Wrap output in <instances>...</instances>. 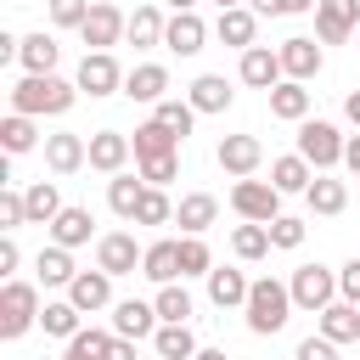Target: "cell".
<instances>
[{
    "mask_svg": "<svg viewBox=\"0 0 360 360\" xmlns=\"http://www.w3.org/2000/svg\"><path fill=\"white\" fill-rule=\"evenodd\" d=\"M79 96H84V90H79V84H68L62 73H22V79L11 84V112L56 118V112H68Z\"/></svg>",
    "mask_w": 360,
    "mask_h": 360,
    "instance_id": "6da1fadb",
    "label": "cell"
},
{
    "mask_svg": "<svg viewBox=\"0 0 360 360\" xmlns=\"http://www.w3.org/2000/svg\"><path fill=\"white\" fill-rule=\"evenodd\" d=\"M242 309H248V332H253V338H276L298 304H292V287H287V281L259 276V281L248 287V304H242Z\"/></svg>",
    "mask_w": 360,
    "mask_h": 360,
    "instance_id": "7a4b0ae2",
    "label": "cell"
},
{
    "mask_svg": "<svg viewBox=\"0 0 360 360\" xmlns=\"http://www.w3.org/2000/svg\"><path fill=\"white\" fill-rule=\"evenodd\" d=\"M39 292H34V281H6L0 287V338L6 343H17L28 326H39Z\"/></svg>",
    "mask_w": 360,
    "mask_h": 360,
    "instance_id": "3957f363",
    "label": "cell"
},
{
    "mask_svg": "<svg viewBox=\"0 0 360 360\" xmlns=\"http://www.w3.org/2000/svg\"><path fill=\"white\" fill-rule=\"evenodd\" d=\"M343 146H349V135H343L338 124H326V118H304V124H298V152H304L315 169L343 163Z\"/></svg>",
    "mask_w": 360,
    "mask_h": 360,
    "instance_id": "277c9868",
    "label": "cell"
},
{
    "mask_svg": "<svg viewBox=\"0 0 360 360\" xmlns=\"http://www.w3.org/2000/svg\"><path fill=\"white\" fill-rule=\"evenodd\" d=\"M73 84H79L90 101H96V96H124V68H118V56H112V51H84V62H79Z\"/></svg>",
    "mask_w": 360,
    "mask_h": 360,
    "instance_id": "5b68a950",
    "label": "cell"
},
{
    "mask_svg": "<svg viewBox=\"0 0 360 360\" xmlns=\"http://www.w3.org/2000/svg\"><path fill=\"white\" fill-rule=\"evenodd\" d=\"M231 208L242 214V219H253V225H270V219H281V191L270 186V180H236L231 186Z\"/></svg>",
    "mask_w": 360,
    "mask_h": 360,
    "instance_id": "8992f818",
    "label": "cell"
},
{
    "mask_svg": "<svg viewBox=\"0 0 360 360\" xmlns=\"http://www.w3.org/2000/svg\"><path fill=\"white\" fill-rule=\"evenodd\" d=\"M287 287H292V304H298V309L321 315V309L338 298V270H326V264H298Z\"/></svg>",
    "mask_w": 360,
    "mask_h": 360,
    "instance_id": "52a82bcc",
    "label": "cell"
},
{
    "mask_svg": "<svg viewBox=\"0 0 360 360\" xmlns=\"http://www.w3.org/2000/svg\"><path fill=\"white\" fill-rule=\"evenodd\" d=\"M360 28V0H321L315 6V39L321 45H343Z\"/></svg>",
    "mask_w": 360,
    "mask_h": 360,
    "instance_id": "ba28073f",
    "label": "cell"
},
{
    "mask_svg": "<svg viewBox=\"0 0 360 360\" xmlns=\"http://www.w3.org/2000/svg\"><path fill=\"white\" fill-rule=\"evenodd\" d=\"M236 79H242V84H253V90H276V84L287 79L281 51H270V45H248V51H242V62H236Z\"/></svg>",
    "mask_w": 360,
    "mask_h": 360,
    "instance_id": "9c48e42d",
    "label": "cell"
},
{
    "mask_svg": "<svg viewBox=\"0 0 360 360\" xmlns=\"http://www.w3.org/2000/svg\"><path fill=\"white\" fill-rule=\"evenodd\" d=\"M141 259H146V248H135L129 231H107V236L96 242V264H101L107 276H135Z\"/></svg>",
    "mask_w": 360,
    "mask_h": 360,
    "instance_id": "30bf717a",
    "label": "cell"
},
{
    "mask_svg": "<svg viewBox=\"0 0 360 360\" xmlns=\"http://www.w3.org/2000/svg\"><path fill=\"white\" fill-rule=\"evenodd\" d=\"M124 28H129V17H124L118 6H90V17L79 22V39H84L90 51H112V45L124 39Z\"/></svg>",
    "mask_w": 360,
    "mask_h": 360,
    "instance_id": "8fae6325",
    "label": "cell"
},
{
    "mask_svg": "<svg viewBox=\"0 0 360 360\" xmlns=\"http://www.w3.org/2000/svg\"><path fill=\"white\" fill-rule=\"evenodd\" d=\"M214 163L225 169V174H236V180H248L259 163H264V146H259V135H225L219 146H214Z\"/></svg>",
    "mask_w": 360,
    "mask_h": 360,
    "instance_id": "7c38bea8",
    "label": "cell"
},
{
    "mask_svg": "<svg viewBox=\"0 0 360 360\" xmlns=\"http://www.w3.org/2000/svg\"><path fill=\"white\" fill-rule=\"evenodd\" d=\"M163 326V315H158V304H146V298H124V304H112V332L118 338H152Z\"/></svg>",
    "mask_w": 360,
    "mask_h": 360,
    "instance_id": "4fadbf2b",
    "label": "cell"
},
{
    "mask_svg": "<svg viewBox=\"0 0 360 360\" xmlns=\"http://www.w3.org/2000/svg\"><path fill=\"white\" fill-rule=\"evenodd\" d=\"M276 51H281V68H287V79H304V84H309V79L326 68V56H321V45H315L309 34H292V39H281Z\"/></svg>",
    "mask_w": 360,
    "mask_h": 360,
    "instance_id": "5bb4252c",
    "label": "cell"
},
{
    "mask_svg": "<svg viewBox=\"0 0 360 360\" xmlns=\"http://www.w3.org/2000/svg\"><path fill=\"white\" fill-rule=\"evenodd\" d=\"M124 96H129V101H152V107H158V101L169 96V68H163V62H135V68L124 73Z\"/></svg>",
    "mask_w": 360,
    "mask_h": 360,
    "instance_id": "9a60e30c",
    "label": "cell"
},
{
    "mask_svg": "<svg viewBox=\"0 0 360 360\" xmlns=\"http://www.w3.org/2000/svg\"><path fill=\"white\" fill-rule=\"evenodd\" d=\"M90 163V141L84 135H45V169L51 174H73V169H84Z\"/></svg>",
    "mask_w": 360,
    "mask_h": 360,
    "instance_id": "2e32d148",
    "label": "cell"
},
{
    "mask_svg": "<svg viewBox=\"0 0 360 360\" xmlns=\"http://www.w3.org/2000/svg\"><path fill=\"white\" fill-rule=\"evenodd\" d=\"M129 152H135V141L118 135V129H96L90 135V169H101V174H124Z\"/></svg>",
    "mask_w": 360,
    "mask_h": 360,
    "instance_id": "e0dca14e",
    "label": "cell"
},
{
    "mask_svg": "<svg viewBox=\"0 0 360 360\" xmlns=\"http://www.w3.org/2000/svg\"><path fill=\"white\" fill-rule=\"evenodd\" d=\"M68 298L84 309V315H96V309H107L112 304V276L96 264V270H79L73 281H68Z\"/></svg>",
    "mask_w": 360,
    "mask_h": 360,
    "instance_id": "ac0fdd59",
    "label": "cell"
},
{
    "mask_svg": "<svg viewBox=\"0 0 360 360\" xmlns=\"http://www.w3.org/2000/svg\"><path fill=\"white\" fill-rule=\"evenodd\" d=\"M202 39H208V22H202L197 11H174V17H169V28H163V45H169L174 56H197V51H202Z\"/></svg>",
    "mask_w": 360,
    "mask_h": 360,
    "instance_id": "d6986e66",
    "label": "cell"
},
{
    "mask_svg": "<svg viewBox=\"0 0 360 360\" xmlns=\"http://www.w3.org/2000/svg\"><path fill=\"white\" fill-rule=\"evenodd\" d=\"M45 231H51V242H62V248H84V242L96 236V214H90V208H79V202H68Z\"/></svg>",
    "mask_w": 360,
    "mask_h": 360,
    "instance_id": "ffe728a7",
    "label": "cell"
},
{
    "mask_svg": "<svg viewBox=\"0 0 360 360\" xmlns=\"http://www.w3.org/2000/svg\"><path fill=\"white\" fill-rule=\"evenodd\" d=\"M315 326H321V338H332V343H354V338H360V304L332 298V304L315 315Z\"/></svg>",
    "mask_w": 360,
    "mask_h": 360,
    "instance_id": "44dd1931",
    "label": "cell"
},
{
    "mask_svg": "<svg viewBox=\"0 0 360 360\" xmlns=\"http://www.w3.org/2000/svg\"><path fill=\"white\" fill-rule=\"evenodd\" d=\"M270 96V118H281V124H304L309 118V90H304V79H281L276 90H264Z\"/></svg>",
    "mask_w": 360,
    "mask_h": 360,
    "instance_id": "7402d4cb",
    "label": "cell"
},
{
    "mask_svg": "<svg viewBox=\"0 0 360 360\" xmlns=\"http://www.w3.org/2000/svg\"><path fill=\"white\" fill-rule=\"evenodd\" d=\"M214 219H219V197H208V191H186L180 208H174V225H180L186 236H202Z\"/></svg>",
    "mask_w": 360,
    "mask_h": 360,
    "instance_id": "603a6c76",
    "label": "cell"
},
{
    "mask_svg": "<svg viewBox=\"0 0 360 360\" xmlns=\"http://www.w3.org/2000/svg\"><path fill=\"white\" fill-rule=\"evenodd\" d=\"M34 276H39L45 287H68V281L79 276V264H73V248H62V242L39 248V253H34Z\"/></svg>",
    "mask_w": 360,
    "mask_h": 360,
    "instance_id": "cb8c5ba5",
    "label": "cell"
},
{
    "mask_svg": "<svg viewBox=\"0 0 360 360\" xmlns=\"http://www.w3.org/2000/svg\"><path fill=\"white\" fill-rule=\"evenodd\" d=\"M163 28H169V17H163L158 6H135V11H129L124 39H129L135 51H152V45H163Z\"/></svg>",
    "mask_w": 360,
    "mask_h": 360,
    "instance_id": "d4e9b609",
    "label": "cell"
},
{
    "mask_svg": "<svg viewBox=\"0 0 360 360\" xmlns=\"http://www.w3.org/2000/svg\"><path fill=\"white\" fill-rule=\"evenodd\" d=\"M214 34H219L225 45H236V51H248L253 34H259V11H253V6H231V11H219Z\"/></svg>",
    "mask_w": 360,
    "mask_h": 360,
    "instance_id": "484cf974",
    "label": "cell"
},
{
    "mask_svg": "<svg viewBox=\"0 0 360 360\" xmlns=\"http://www.w3.org/2000/svg\"><path fill=\"white\" fill-rule=\"evenodd\" d=\"M186 101H191L197 112H225V107L236 101V90L225 84V73H202V79H191V90H186Z\"/></svg>",
    "mask_w": 360,
    "mask_h": 360,
    "instance_id": "4316f807",
    "label": "cell"
},
{
    "mask_svg": "<svg viewBox=\"0 0 360 360\" xmlns=\"http://www.w3.org/2000/svg\"><path fill=\"white\" fill-rule=\"evenodd\" d=\"M309 180H315V163L304 158V152H287V158H276L270 163V186L287 197V191H309Z\"/></svg>",
    "mask_w": 360,
    "mask_h": 360,
    "instance_id": "83f0119b",
    "label": "cell"
},
{
    "mask_svg": "<svg viewBox=\"0 0 360 360\" xmlns=\"http://www.w3.org/2000/svg\"><path fill=\"white\" fill-rule=\"evenodd\" d=\"M152 349L163 360H197V338H191V321H163L152 332Z\"/></svg>",
    "mask_w": 360,
    "mask_h": 360,
    "instance_id": "f1b7e54d",
    "label": "cell"
},
{
    "mask_svg": "<svg viewBox=\"0 0 360 360\" xmlns=\"http://www.w3.org/2000/svg\"><path fill=\"white\" fill-rule=\"evenodd\" d=\"M56 56H62V45L39 28V34H22V51H17V62H22V73H56Z\"/></svg>",
    "mask_w": 360,
    "mask_h": 360,
    "instance_id": "f546056e",
    "label": "cell"
},
{
    "mask_svg": "<svg viewBox=\"0 0 360 360\" xmlns=\"http://www.w3.org/2000/svg\"><path fill=\"white\" fill-rule=\"evenodd\" d=\"M141 276L158 281V287H163V281H186V276H180V242H152L146 259H141Z\"/></svg>",
    "mask_w": 360,
    "mask_h": 360,
    "instance_id": "4dcf8cb0",
    "label": "cell"
},
{
    "mask_svg": "<svg viewBox=\"0 0 360 360\" xmlns=\"http://www.w3.org/2000/svg\"><path fill=\"white\" fill-rule=\"evenodd\" d=\"M0 146H6V158H22V152H34V146H39V129H34V118H28V112H6V118H0Z\"/></svg>",
    "mask_w": 360,
    "mask_h": 360,
    "instance_id": "1f68e13d",
    "label": "cell"
},
{
    "mask_svg": "<svg viewBox=\"0 0 360 360\" xmlns=\"http://www.w3.org/2000/svg\"><path fill=\"white\" fill-rule=\"evenodd\" d=\"M141 197H146V180H141V174H112V180H107V208H112L118 219H135Z\"/></svg>",
    "mask_w": 360,
    "mask_h": 360,
    "instance_id": "d6a6232c",
    "label": "cell"
},
{
    "mask_svg": "<svg viewBox=\"0 0 360 360\" xmlns=\"http://www.w3.org/2000/svg\"><path fill=\"white\" fill-rule=\"evenodd\" d=\"M248 287H253V281H248L242 270H231V264H225V270H208V298H214L219 309H236V304H248Z\"/></svg>",
    "mask_w": 360,
    "mask_h": 360,
    "instance_id": "836d02e7",
    "label": "cell"
},
{
    "mask_svg": "<svg viewBox=\"0 0 360 360\" xmlns=\"http://www.w3.org/2000/svg\"><path fill=\"white\" fill-rule=\"evenodd\" d=\"M169 152H180V135L163 129L158 118H146V124L135 129V163H141V158H169Z\"/></svg>",
    "mask_w": 360,
    "mask_h": 360,
    "instance_id": "e575fe53",
    "label": "cell"
},
{
    "mask_svg": "<svg viewBox=\"0 0 360 360\" xmlns=\"http://www.w3.org/2000/svg\"><path fill=\"white\" fill-rule=\"evenodd\" d=\"M304 197H309V208H315V214H326V219L349 208V186H343V180H332V174H315Z\"/></svg>",
    "mask_w": 360,
    "mask_h": 360,
    "instance_id": "d590c367",
    "label": "cell"
},
{
    "mask_svg": "<svg viewBox=\"0 0 360 360\" xmlns=\"http://www.w3.org/2000/svg\"><path fill=\"white\" fill-rule=\"evenodd\" d=\"M22 197H28V225H51V219L68 208V202H62V191H56V180H34Z\"/></svg>",
    "mask_w": 360,
    "mask_h": 360,
    "instance_id": "8d00e7d4",
    "label": "cell"
},
{
    "mask_svg": "<svg viewBox=\"0 0 360 360\" xmlns=\"http://www.w3.org/2000/svg\"><path fill=\"white\" fill-rule=\"evenodd\" d=\"M270 248H276V242H270V225H253V219H242V225L231 231V253H236V259H248V264H253V259H264Z\"/></svg>",
    "mask_w": 360,
    "mask_h": 360,
    "instance_id": "74e56055",
    "label": "cell"
},
{
    "mask_svg": "<svg viewBox=\"0 0 360 360\" xmlns=\"http://www.w3.org/2000/svg\"><path fill=\"white\" fill-rule=\"evenodd\" d=\"M79 315H84V309H79L73 298H51V304L39 309V326H45V338H73V332H79Z\"/></svg>",
    "mask_w": 360,
    "mask_h": 360,
    "instance_id": "f35d334b",
    "label": "cell"
},
{
    "mask_svg": "<svg viewBox=\"0 0 360 360\" xmlns=\"http://www.w3.org/2000/svg\"><path fill=\"white\" fill-rule=\"evenodd\" d=\"M152 118H158L163 129H174V135L186 141V135H191V124H197V107H191V101H180V96H163V101L152 107Z\"/></svg>",
    "mask_w": 360,
    "mask_h": 360,
    "instance_id": "ab89813d",
    "label": "cell"
},
{
    "mask_svg": "<svg viewBox=\"0 0 360 360\" xmlns=\"http://www.w3.org/2000/svg\"><path fill=\"white\" fill-rule=\"evenodd\" d=\"M152 304H158V315H163V321H191V292H186L180 281H163Z\"/></svg>",
    "mask_w": 360,
    "mask_h": 360,
    "instance_id": "60d3db41",
    "label": "cell"
},
{
    "mask_svg": "<svg viewBox=\"0 0 360 360\" xmlns=\"http://www.w3.org/2000/svg\"><path fill=\"white\" fill-rule=\"evenodd\" d=\"M169 219H174V202L163 197V186H146V197L135 208V225H169Z\"/></svg>",
    "mask_w": 360,
    "mask_h": 360,
    "instance_id": "b9f144b4",
    "label": "cell"
},
{
    "mask_svg": "<svg viewBox=\"0 0 360 360\" xmlns=\"http://www.w3.org/2000/svg\"><path fill=\"white\" fill-rule=\"evenodd\" d=\"M214 270V253L202 236H180V276H208Z\"/></svg>",
    "mask_w": 360,
    "mask_h": 360,
    "instance_id": "7bdbcfd3",
    "label": "cell"
},
{
    "mask_svg": "<svg viewBox=\"0 0 360 360\" xmlns=\"http://www.w3.org/2000/svg\"><path fill=\"white\" fill-rule=\"evenodd\" d=\"M180 174V152H169V158H141V180L146 186H169Z\"/></svg>",
    "mask_w": 360,
    "mask_h": 360,
    "instance_id": "ee69618b",
    "label": "cell"
},
{
    "mask_svg": "<svg viewBox=\"0 0 360 360\" xmlns=\"http://www.w3.org/2000/svg\"><path fill=\"white\" fill-rule=\"evenodd\" d=\"M0 225H6V231L28 225V197H22L17 186H6V191H0Z\"/></svg>",
    "mask_w": 360,
    "mask_h": 360,
    "instance_id": "f6af8a7d",
    "label": "cell"
},
{
    "mask_svg": "<svg viewBox=\"0 0 360 360\" xmlns=\"http://www.w3.org/2000/svg\"><path fill=\"white\" fill-rule=\"evenodd\" d=\"M45 11H51L56 28H79L90 17V0H45Z\"/></svg>",
    "mask_w": 360,
    "mask_h": 360,
    "instance_id": "bcb514c9",
    "label": "cell"
},
{
    "mask_svg": "<svg viewBox=\"0 0 360 360\" xmlns=\"http://www.w3.org/2000/svg\"><path fill=\"white\" fill-rule=\"evenodd\" d=\"M270 242H276V248H298V242H304V219H287V214L270 219Z\"/></svg>",
    "mask_w": 360,
    "mask_h": 360,
    "instance_id": "7dc6e473",
    "label": "cell"
},
{
    "mask_svg": "<svg viewBox=\"0 0 360 360\" xmlns=\"http://www.w3.org/2000/svg\"><path fill=\"white\" fill-rule=\"evenodd\" d=\"M292 360H338V343H332V338H321V332H315V338H304V343H298V349H292Z\"/></svg>",
    "mask_w": 360,
    "mask_h": 360,
    "instance_id": "c3c4849f",
    "label": "cell"
},
{
    "mask_svg": "<svg viewBox=\"0 0 360 360\" xmlns=\"http://www.w3.org/2000/svg\"><path fill=\"white\" fill-rule=\"evenodd\" d=\"M338 298H349V304H360V259H349V264L338 270Z\"/></svg>",
    "mask_w": 360,
    "mask_h": 360,
    "instance_id": "681fc988",
    "label": "cell"
},
{
    "mask_svg": "<svg viewBox=\"0 0 360 360\" xmlns=\"http://www.w3.org/2000/svg\"><path fill=\"white\" fill-rule=\"evenodd\" d=\"M17 264H22V248H17V236L6 231V236H0V276H11Z\"/></svg>",
    "mask_w": 360,
    "mask_h": 360,
    "instance_id": "f907efd6",
    "label": "cell"
},
{
    "mask_svg": "<svg viewBox=\"0 0 360 360\" xmlns=\"http://www.w3.org/2000/svg\"><path fill=\"white\" fill-rule=\"evenodd\" d=\"M248 6H253L259 17H292V11H287V0H248Z\"/></svg>",
    "mask_w": 360,
    "mask_h": 360,
    "instance_id": "816d5d0a",
    "label": "cell"
},
{
    "mask_svg": "<svg viewBox=\"0 0 360 360\" xmlns=\"http://www.w3.org/2000/svg\"><path fill=\"white\" fill-rule=\"evenodd\" d=\"M107 360H135V338H112V349H107Z\"/></svg>",
    "mask_w": 360,
    "mask_h": 360,
    "instance_id": "f5cc1de1",
    "label": "cell"
},
{
    "mask_svg": "<svg viewBox=\"0 0 360 360\" xmlns=\"http://www.w3.org/2000/svg\"><path fill=\"white\" fill-rule=\"evenodd\" d=\"M343 169L360 174V135H349V146H343Z\"/></svg>",
    "mask_w": 360,
    "mask_h": 360,
    "instance_id": "db71d44e",
    "label": "cell"
},
{
    "mask_svg": "<svg viewBox=\"0 0 360 360\" xmlns=\"http://www.w3.org/2000/svg\"><path fill=\"white\" fill-rule=\"evenodd\" d=\"M343 118L360 129V90H349V96H343Z\"/></svg>",
    "mask_w": 360,
    "mask_h": 360,
    "instance_id": "11a10c76",
    "label": "cell"
},
{
    "mask_svg": "<svg viewBox=\"0 0 360 360\" xmlns=\"http://www.w3.org/2000/svg\"><path fill=\"white\" fill-rule=\"evenodd\" d=\"M315 6H321V0H287V11H292V17H298V11H315Z\"/></svg>",
    "mask_w": 360,
    "mask_h": 360,
    "instance_id": "9f6ffc18",
    "label": "cell"
},
{
    "mask_svg": "<svg viewBox=\"0 0 360 360\" xmlns=\"http://www.w3.org/2000/svg\"><path fill=\"white\" fill-rule=\"evenodd\" d=\"M169 11H197V0H169Z\"/></svg>",
    "mask_w": 360,
    "mask_h": 360,
    "instance_id": "6f0895ef",
    "label": "cell"
},
{
    "mask_svg": "<svg viewBox=\"0 0 360 360\" xmlns=\"http://www.w3.org/2000/svg\"><path fill=\"white\" fill-rule=\"evenodd\" d=\"M197 360H225V349H197Z\"/></svg>",
    "mask_w": 360,
    "mask_h": 360,
    "instance_id": "680465c9",
    "label": "cell"
},
{
    "mask_svg": "<svg viewBox=\"0 0 360 360\" xmlns=\"http://www.w3.org/2000/svg\"><path fill=\"white\" fill-rule=\"evenodd\" d=\"M62 360H96V354H84V349H73V343H68V354H62Z\"/></svg>",
    "mask_w": 360,
    "mask_h": 360,
    "instance_id": "91938a15",
    "label": "cell"
},
{
    "mask_svg": "<svg viewBox=\"0 0 360 360\" xmlns=\"http://www.w3.org/2000/svg\"><path fill=\"white\" fill-rule=\"evenodd\" d=\"M214 6H219V11H231V6H242V0H214Z\"/></svg>",
    "mask_w": 360,
    "mask_h": 360,
    "instance_id": "94428289",
    "label": "cell"
},
{
    "mask_svg": "<svg viewBox=\"0 0 360 360\" xmlns=\"http://www.w3.org/2000/svg\"><path fill=\"white\" fill-rule=\"evenodd\" d=\"M90 6H118V0H90Z\"/></svg>",
    "mask_w": 360,
    "mask_h": 360,
    "instance_id": "6125c7cd",
    "label": "cell"
}]
</instances>
